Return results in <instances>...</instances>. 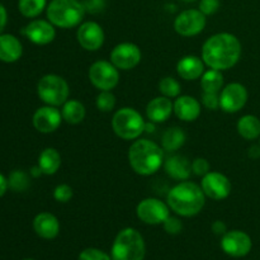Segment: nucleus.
I'll return each instance as SVG.
<instances>
[{"instance_id":"1","label":"nucleus","mask_w":260,"mask_h":260,"mask_svg":"<svg viewBox=\"0 0 260 260\" xmlns=\"http://www.w3.org/2000/svg\"><path fill=\"white\" fill-rule=\"evenodd\" d=\"M241 56L240 41L231 33H217L205 42L202 58L215 70H228L236 65Z\"/></svg>"},{"instance_id":"2","label":"nucleus","mask_w":260,"mask_h":260,"mask_svg":"<svg viewBox=\"0 0 260 260\" xmlns=\"http://www.w3.org/2000/svg\"><path fill=\"white\" fill-rule=\"evenodd\" d=\"M168 205L177 215L190 217L202 211L205 193L196 183L182 182L169 190Z\"/></svg>"},{"instance_id":"3","label":"nucleus","mask_w":260,"mask_h":260,"mask_svg":"<svg viewBox=\"0 0 260 260\" xmlns=\"http://www.w3.org/2000/svg\"><path fill=\"white\" fill-rule=\"evenodd\" d=\"M164 160L161 147L150 140H137L128 150V161L140 175H151L160 169Z\"/></svg>"},{"instance_id":"4","label":"nucleus","mask_w":260,"mask_h":260,"mask_svg":"<svg viewBox=\"0 0 260 260\" xmlns=\"http://www.w3.org/2000/svg\"><path fill=\"white\" fill-rule=\"evenodd\" d=\"M85 12L79 0H52L47 7V18L56 27L71 28L83 20Z\"/></svg>"},{"instance_id":"5","label":"nucleus","mask_w":260,"mask_h":260,"mask_svg":"<svg viewBox=\"0 0 260 260\" xmlns=\"http://www.w3.org/2000/svg\"><path fill=\"white\" fill-rule=\"evenodd\" d=\"M145 241L137 230L127 228L119 231L112 246V260H142Z\"/></svg>"},{"instance_id":"6","label":"nucleus","mask_w":260,"mask_h":260,"mask_svg":"<svg viewBox=\"0 0 260 260\" xmlns=\"http://www.w3.org/2000/svg\"><path fill=\"white\" fill-rule=\"evenodd\" d=\"M144 118L134 108H122L114 113L112 127L118 137L123 140H135L145 131Z\"/></svg>"},{"instance_id":"7","label":"nucleus","mask_w":260,"mask_h":260,"mask_svg":"<svg viewBox=\"0 0 260 260\" xmlns=\"http://www.w3.org/2000/svg\"><path fill=\"white\" fill-rule=\"evenodd\" d=\"M37 93L41 101L48 106H61L68 102L69 85L61 76L55 74L45 75L37 85Z\"/></svg>"},{"instance_id":"8","label":"nucleus","mask_w":260,"mask_h":260,"mask_svg":"<svg viewBox=\"0 0 260 260\" xmlns=\"http://www.w3.org/2000/svg\"><path fill=\"white\" fill-rule=\"evenodd\" d=\"M89 79L99 90H111L119 81L118 69L108 61H96L89 69Z\"/></svg>"},{"instance_id":"9","label":"nucleus","mask_w":260,"mask_h":260,"mask_svg":"<svg viewBox=\"0 0 260 260\" xmlns=\"http://www.w3.org/2000/svg\"><path fill=\"white\" fill-rule=\"evenodd\" d=\"M206 27V15L201 10L188 9L180 13L174 22V28L183 37H192Z\"/></svg>"},{"instance_id":"10","label":"nucleus","mask_w":260,"mask_h":260,"mask_svg":"<svg viewBox=\"0 0 260 260\" xmlns=\"http://www.w3.org/2000/svg\"><path fill=\"white\" fill-rule=\"evenodd\" d=\"M137 217L149 225H159L169 217V207L156 198H146L137 206Z\"/></svg>"},{"instance_id":"11","label":"nucleus","mask_w":260,"mask_h":260,"mask_svg":"<svg viewBox=\"0 0 260 260\" xmlns=\"http://www.w3.org/2000/svg\"><path fill=\"white\" fill-rule=\"evenodd\" d=\"M248 91L244 85L231 83L222 89L220 94V108L228 113H236L246 104Z\"/></svg>"},{"instance_id":"12","label":"nucleus","mask_w":260,"mask_h":260,"mask_svg":"<svg viewBox=\"0 0 260 260\" xmlns=\"http://www.w3.org/2000/svg\"><path fill=\"white\" fill-rule=\"evenodd\" d=\"M111 61L117 69L131 70L141 61V51L135 43H119L111 52Z\"/></svg>"},{"instance_id":"13","label":"nucleus","mask_w":260,"mask_h":260,"mask_svg":"<svg viewBox=\"0 0 260 260\" xmlns=\"http://www.w3.org/2000/svg\"><path fill=\"white\" fill-rule=\"evenodd\" d=\"M202 190L207 197L212 200H225L231 193V182L226 175L221 173L210 172L203 177Z\"/></svg>"},{"instance_id":"14","label":"nucleus","mask_w":260,"mask_h":260,"mask_svg":"<svg viewBox=\"0 0 260 260\" xmlns=\"http://www.w3.org/2000/svg\"><path fill=\"white\" fill-rule=\"evenodd\" d=\"M221 248L229 255L240 258L245 256L251 250V239L243 231H229L222 236Z\"/></svg>"},{"instance_id":"15","label":"nucleus","mask_w":260,"mask_h":260,"mask_svg":"<svg viewBox=\"0 0 260 260\" xmlns=\"http://www.w3.org/2000/svg\"><path fill=\"white\" fill-rule=\"evenodd\" d=\"M78 42L86 51H96L103 46L104 32L103 28L95 22H85L79 27Z\"/></svg>"},{"instance_id":"16","label":"nucleus","mask_w":260,"mask_h":260,"mask_svg":"<svg viewBox=\"0 0 260 260\" xmlns=\"http://www.w3.org/2000/svg\"><path fill=\"white\" fill-rule=\"evenodd\" d=\"M62 119V114L55 107H42V108H38L33 114V126L38 132L51 134L60 127Z\"/></svg>"},{"instance_id":"17","label":"nucleus","mask_w":260,"mask_h":260,"mask_svg":"<svg viewBox=\"0 0 260 260\" xmlns=\"http://www.w3.org/2000/svg\"><path fill=\"white\" fill-rule=\"evenodd\" d=\"M23 33L30 42L36 45H47L52 42L56 36L52 23L42 19H35L28 23L23 29Z\"/></svg>"},{"instance_id":"18","label":"nucleus","mask_w":260,"mask_h":260,"mask_svg":"<svg viewBox=\"0 0 260 260\" xmlns=\"http://www.w3.org/2000/svg\"><path fill=\"white\" fill-rule=\"evenodd\" d=\"M33 229L40 238L51 240L58 235L60 223L52 213L42 212L36 216L33 220Z\"/></svg>"},{"instance_id":"19","label":"nucleus","mask_w":260,"mask_h":260,"mask_svg":"<svg viewBox=\"0 0 260 260\" xmlns=\"http://www.w3.org/2000/svg\"><path fill=\"white\" fill-rule=\"evenodd\" d=\"M173 111H174V104L168 96H157L147 104L146 114L150 121L154 123H160L169 119Z\"/></svg>"},{"instance_id":"20","label":"nucleus","mask_w":260,"mask_h":260,"mask_svg":"<svg viewBox=\"0 0 260 260\" xmlns=\"http://www.w3.org/2000/svg\"><path fill=\"white\" fill-rule=\"evenodd\" d=\"M23 47L20 41L15 36L0 35V61L12 63L22 57Z\"/></svg>"},{"instance_id":"21","label":"nucleus","mask_w":260,"mask_h":260,"mask_svg":"<svg viewBox=\"0 0 260 260\" xmlns=\"http://www.w3.org/2000/svg\"><path fill=\"white\" fill-rule=\"evenodd\" d=\"M174 112L178 118L182 121H196L201 114V104L193 96L182 95L175 101Z\"/></svg>"},{"instance_id":"22","label":"nucleus","mask_w":260,"mask_h":260,"mask_svg":"<svg viewBox=\"0 0 260 260\" xmlns=\"http://www.w3.org/2000/svg\"><path fill=\"white\" fill-rule=\"evenodd\" d=\"M165 172L175 180H187L192 173V164L185 156L175 155L169 157L164 164Z\"/></svg>"},{"instance_id":"23","label":"nucleus","mask_w":260,"mask_h":260,"mask_svg":"<svg viewBox=\"0 0 260 260\" xmlns=\"http://www.w3.org/2000/svg\"><path fill=\"white\" fill-rule=\"evenodd\" d=\"M205 70L202 60L197 56H185L178 62V75L184 80H196L201 78Z\"/></svg>"},{"instance_id":"24","label":"nucleus","mask_w":260,"mask_h":260,"mask_svg":"<svg viewBox=\"0 0 260 260\" xmlns=\"http://www.w3.org/2000/svg\"><path fill=\"white\" fill-rule=\"evenodd\" d=\"M61 165V156L57 150L48 147L40 154L38 157V167L41 168L43 174L52 175L58 170Z\"/></svg>"},{"instance_id":"25","label":"nucleus","mask_w":260,"mask_h":260,"mask_svg":"<svg viewBox=\"0 0 260 260\" xmlns=\"http://www.w3.org/2000/svg\"><path fill=\"white\" fill-rule=\"evenodd\" d=\"M238 132L245 140H255L260 135V121L258 117L246 114L238 122Z\"/></svg>"},{"instance_id":"26","label":"nucleus","mask_w":260,"mask_h":260,"mask_svg":"<svg viewBox=\"0 0 260 260\" xmlns=\"http://www.w3.org/2000/svg\"><path fill=\"white\" fill-rule=\"evenodd\" d=\"M62 118L70 124H78L85 117V107L78 101H68L62 107Z\"/></svg>"},{"instance_id":"27","label":"nucleus","mask_w":260,"mask_h":260,"mask_svg":"<svg viewBox=\"0 0 260 260\" xmlns=\"http://www.w3.org/2000/svg\"><path fill=\"white\" fill-rule=\"evenodd\" d=\"M185 134L179 127H173V128L167 129L162 135V147L167 151H177L178 149L184 145Z\"/></svg>"},{"instance_id":"28","label":"nucleus","mask_w":260,"mask_h":260,"mask_svg":"<svg viewBox=\"0 0 260 260\" xmlns=\"http://www.w3.org/2000/svg\"><path fill=\"white\" fill-rule=\"evenodd\" d=\"M223 85V76L220 70H215L211 69L207 73L202 75V80H201V86H202L203 91L207 93H218L220 89Z\"/></svg>"},{"instance_id":"29","label":"nucleus","mask_w":260,"mask_h":260,"mask_svg":"<svg viewBox=\"0 0 260 260\" xmlns=\"http://www.w3.org/2000/svg\"><path fill=\"white\" fill-rule=\"evenodd\" d=\"M47 0H19L18 8L25 18H36L43 12Z\"/></svg>"},{"instance_id":"30","label":"nucleus","mask_w":260,"mask_h":260,"mask_svg":"<svg viewBox=\"0 0 260 260\" xmlns=\"http://www.w3.org/2000/svg\"><path fill=\"white\" fill-rule=\"evenodd\" d=\"M8 184H9V188H12L15 192H24L29 187V178L22 170H14L9 175Z\"/></svg>"},{"instance_id":"31","label":"nucleus","mask_w":260,"mask_h":260,"mask_svg":"<svg viewBox=\"0 0 260 260\" xmlns=\"http://www.w3.org/2000/svg\"><path fill=\"white\" fill-rule=\"evenodd\" d=\"M159 90L164 94V96L168 98H174L178 96L180 93V85L175 79L173 78H164L159 84Z\"/></svg>"},{"instance_id":"32","label":"nucleus","mask_w":260,"mask_h":260,"mask_svg":"<svg viewBox=\"0 0 260 260\" xmlns=\"http://www.w3.org/2000/svg\"><path fill=\"white\" fill-rule=\"evenodd\" d=\"M116 106V96L111 93V90H102V93L96 96V107L102 112H111Z\"/></svg>"},{"instance_id":"33","label":"nucleus","mask_w":260,"mask_h":260,"mask_svg":"<svg viewBox=\"0 0 260 260\" xmlns=\"http://www.w3.org/2000/svg\"><path fill=\"white\" fill-rule=\"evenodd\" d=\"M53 198L60 203H66L73 198V188L68 184H60L53 190Z\"/></svg>"},{"instance_id":"34","label":"nucleus","mask_w":260,"mask_h":260,"mask_svg":"<svg viewBox=\"0 0 260 260\" xmlns=\"http://www.w3.org/2000/svg\"><path fill=\"white\" fill-rule=\"evenodd\" d=\"M79 260H111V258L104 251L94 248H89L81 251V254L79 255Z\"/></svg>"},{"instance_id":"35","label":"nucleus","mask_w":260,"mask_h":260,"mask_svg":"<svg viewBox=\"0 0 260 260\" xmlns=\"http://www.w3.org/2000/svg\"><path fill=\"white\" fill-rule=\"evenodd\" d=\"M202 103L206 108L215 111V109L220 108V95L217 93H207V91H203Z\"/></svg>"},{"instance_id":"36","label":"nucleus","mask_w":260,"mask_h":260,"mask_svg":"<svg viewBox=\"0 0 260 260\" xmlns=\"http://www.w3.org/2000/svg\"><path fill=\"white\" fill-rule=\"evenodd\" d=\"M192 172L196 175H200V177H205L206 174L210 173V162L206 159L202 157H198L194 161L192 162Z\"/></svg>"},{"instance_id":"37","label":"nucleus","mask_w":260,"mask_h":260,"mask_svg":"<svg viewBox=\"0 0 260 260\" xmlns=\"http://www.w3.org/2000/svg\"><path fill=\"white\" fill-rule=\"evenodd\" d=\"M164 229L168 234L170 235H177L182 231L183 223L180 222V220H178L177 217H168L167 220L164 221Z\"/></svg>"},{"instance_id":"38","label":"nucleus","mask_w":260,"mask_h":260,"mask_svg":"<svg viewBox=\"0 0 260 260\" xmlns=\"http://www.w3.org/2000/svg\"><path fill=\"white\" fill-rule=\"evenodd\" d=\"M220 8V0H201L200 10L205 15L215 14Z\"/></svg>"},{"instance_id":"39","label":"nucleus","mask_w":260,"mask_h":260,"mask_svg":"<svg viewBox=\"0 0 260 260\" xmlns=\"http://www.w3.org/2000/svg\"><path fill=\"white\" fill-rule=\"evenodd\" d=\"M85 10L90 12L91 14H96V13L102 12L104 9V0H86L85 3H83Z\"/></svg>"},{"instance_id":"40","label":"nucleus","mask_w":260,"mask_h":260,"mask_svg":"<svg viewBox=\"0 0 260 260\" xmlns=\"http://www.w3.org/2000/svg\"><path fill=\"white\" fill-rule=\"evenodd\" d=\"M7 23H8L7 9L4 8V5L0 4V35H2V32L4 30Z\"/></svg>"},{"instance_id":"41","label":"nucleus","mask_w":260,"mask_h":260,"mask_svg":"<svg viewBox=\"0 0 260 260\" xmlns=\"http://www.w3.org/2000/svg\"><path fill=\"white\" fill-rule=\"evenodd\" d=\"M212 231L217 235H225L226 234V225L222 221H216L212 225Z\"/></svg>"},{"instance_id":"42","label":"nucleus","mask_w":260,"mask_h":260,"mask_svg":"<svg viewBox=\"0 0 260 260\" xmlns=\"http://www.w3.org/2000/svg\"><path fill=\"white\" fill-rule=\"evenodd\" d=\"M9 184H8V179L3 174H0V198L7 193Z\"/></svg>"},{"instance_id":"43","label":"nucleus","mask_w":260,"mask_h":260,"mask_svg":"<svg viewBox=\"0 0 260 260\" xmlns=\"http://www.w3.org/2000/svg\"><path fill=\"white\" fill-rule=\"evenodd\" d=\"M249 157H251V159H258L260 157V146H251L250 149H249Z\"/></svg>"},{"instance_id":"44","label":"nucleus","mask_w":260,"mask_h":260,"mask_svg":"<svg viewBox=\"0 0 260 260\" xmlns=\"http://www.w3.org/2000/svg\"><path fill=\"white\" fill-rule=\"evenodd\" d=\"M30 174H32L35 178H37V177H40L41 174H43V173H42V170H41V168L37 165V167L32 168V170H30Z\"/></svg>"},{"instance_id":"45","label":"nucleus","mask_w":260,"mask_h":260,"mask_svg":"<svg viewBox=\"0 0 260 260\" xmlns=\"http://www.w3.org/2000/svg\"><path fill=\"white\" fill-rule=\"evenodd\" d=\"M145 129H146V132H154V122H152V123H145Z\"/></svg>"},{"instance_id":"46","label":"nucleus","mask_w":260,"mask_h":260,"mask_svg":"<svg viewBox=\"0 0 260 260\" xmlns=\"http://www.w3.org/2000/svg\"><path fill=\"white\" fill-rule=\"evenodd\" d=\"M182 2H185V3H190V2H196V0H182Z\"/></svg>"},{"instance_id":"47","label":"nucleus","mask_w":260,"mask_h":260,"mask_svg":"<svg viewBox=\"0 0 260 260\" xmlns=\"http://www.w3.org/2000/svg\"><path fill=\"white\" fill-rule=\"evenodd\" d=\"M24 260H33V259H24Z\"/></svg>"}]
</instances>
